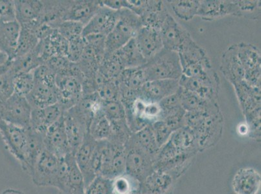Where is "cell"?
<instances>
[{"mask_svg": "<svg viewBox=\"0 0 261 194\" xmlns=\"http://www.w3.org/2000/svg\"><path fill=\"white\" fill-rule=\"evenodd\" d=\"M115 53L124 69L141 67L145 64L147 61L139 51L135 39L130 40Z\"/></svg>", "mask_w": 261, "mask_h": 194, "instance_id": "cell-32", "label": "cell"}, {"mask_svg": "<svg viewBox=\"0 0 261 194\" xmlns=\"http://www.w3.org/2000/svg\"><path fill=\"white\" fill-rule=\"evenodd\" d=\"M217 82L216 77L210 79H200L186 77L182 74L179 79V86L182 89L191 91L205 100L211 101H215V84Z\"/></svg>", "mask_w": 261, "mask_h": 194, "instance_id": "cell-25", "label": "cell"}, {"mask_svg": "<svg viewBox=\"0 0 261 194\" xmlns=\"http://www.w3.org/2000/svg\"><path fill=\"white\" fill-rule=\"evenodd\" d=\"M125 174L140 183L154 170V159L136 143L130 136L125 144Z\"/></svg>", "mask_w": 261, "mask_h": 194, "instance_id": "cell-3", "label": "cell"}, {"mask_svg": "<svg viewBox=\"0 0 261 194\" xmlns=\"http://www.w3.org/2000/svg\"><path fill=\"white\" fill-rule=\"evenodd\" d=\"M10 61L8 54L0 47V68L8 64Z\"/></svg>", "mask_w": 261, "mask_h": 194, "instance_id": "cell-54", "label": "cell"}, {"mask_svg": "<svg viewBox=\"0 0 261 194\" xmlns=\"http://www.w3.org/2000/svg\"><path fill=\"white\" fill-rule=\"evenodd\" d=\"M11 61L0 68V103L8 100L14 94L15 73L11 70Z\"/></svg>", "mask_w": 261, "mask_h": 194, "instance_id": "cell-41", "label": "cell"}, {"mask_svg": "<svg viewBox=\"0 0 261 194\" xmlns=\"http://www.w3.org/2000/svg\"><path fill=\"white\" fill-rule=\"evenodd\" d=\"M96 144L97 141L87 134L74 154L75 161L84 176L85 188L97 176L92 167Z\"/></svg>", "mask_w": 261, "mask_h": 194, "instance_id": "cell-16", "label": "cell"}, {"mask_svg": "<svg viewBox=\"0 0 261 194\" xmlns=\"http://www.w3.org/2000/svg\"><path fill=\"white\" fill-rule=\"evenodd\" d=\"M16 20L15 1L0 0V22L8 23Z\"/></svg>", "mask_w": 261, "mask_h": 194, "instance_id": "cell-51", "label": "cell"}, {"mask_svg": "<svg viewBox=\"0 0 261 194\" xmlns=\"http://www.w3.org/2000/svg\"><path fill=\"white\" fill-rule=\"evenodd\" d=\"M185 126L193 132L199 149L202 151L215 146L219 141L222 133L223 118L218 106L215 105L203 112H187Z\"/></svg>", "mask_w": 261, "mask_h": 194, "instance_id": "cell-1", "label": "cell"}, {"mask_svg": "<svg viewBox=\"0 0 261 194\" xmlns=\"http://www.w3.org/2000/svg\"><path fill=\"white\" fill-rule=\"evenodd\" d=\"M1 194H25L22 191L17 189L8 188L5 190Z\"/></svg>", "mask_w": 261, "mask_h": 194, "instance_id": "cell-55", "label": "cell"}, {"mask_svg": "<svg viewBox=\"0 0 261 194\" xmlns=\"http://www.w3.org/2000/svg\"><path fill=\"white\" fill-rule=\"evenodd\" d=\"M32 108L26 97L14 93L0 103V119L23 128L30 126Z\"/></svg>", "mask_w": 261, "mask_h": 194, "instance_id": "cell-5", "label": "cell"}, {"mask_svg": "<svg viewBox=\"0 0 261 194\" xmlns=\"http://www.w3.org/2000/svg\"><path fill=\"white\" fill-rule=\"evenodd\" d=\"M174 179L169 172L153 170L141 184V189L144 194H165Z\"/></svg>", "mask_w": 261, "mask_h": 194, "instance_id": "cell-26", "label": "cell"}, {"mask_svg": "<svg viewBox=\"0 0 261 194\" xmlns=\"http://www.w3.org/2000/svg\"><path fill=\"white\" fill-rule=\"evenodd\" d=\"M44 64L37 50V47L30 53L15 58L11 61V70L15 73L32 72L39 66Z\"/></svg>", "mask_w": 261, "mask_h": 194, "instance_id": "cell-37", "label": "cell"}, {"mask_svg": "<svg viewBox=\"0 0 261 194\" xmlns=\"http://www.w3.org/2000/svg\"><path fill=\"white\" fill-rule=\"evenodd\" d=\"M63 115V111L58 103L45 108L32 109L30 127L45 136L47 130Z\"/></svg>", "mask_w": 261, "mask_h": 194, "instance_id": "cell-18", "label": "cell"}, {"mask_svg": "<svg viewBox=\"0 0 261 194\" xmlns=\"http://www.w3.org/2000/svg\"><path fill=\"white\" fill-rule=\"evenodd\" d=\"M260 185V174L251 167L241 168L234 174L231 181L236 194H258Z\"/></svg>", "mask_w": 261, "mask_h": 194, "instance_id": "cell-17", "label": "cell"}, {"mask_svg": "<svg viewBox=\"0 0 261 194\" xmlns=\"http://www.w3.org/2000/svg\"><path fill=\"white\" fill-rule=\"evenodd\" d=\"M85 46H86V40L84 37L68 41L66 58L71 62H78L84 53Z\"/></svg>", "mask_w": 261, "mask_h": 194, "instance_id": "cell-49", "label": "cell"}, {"mask_svg": "<svg viewBox=\"0 0 261 194\" xmlns=\"http://www.w3.org/2000/svg\"><path fill=\"white\" fill-rule=\"evenodd\" d=\"M44 6L42 20L55 29L65 21L72 1H42Z\"/></svg>", "mask_w": 261, "mask_h": 194, "instance_id": "cell-28", "label": "cell"}, {"mask_svg": "<svg viewBox=\"0 0 261 194\" xmlns=\"http://www.w3.org/2000/svg\"><path fill=\"white\" fill-rule=\"evenodd\" d=\"M0 135L7 150L22 165L28 143V128L0 119Z\"/></svg>", "mask_w": 261, "mask_h": 194, "instance_id": "cell-8", "label": "cell"}, {"mask_svg": "<svg viewBox=\"0 0 261 194\" xmlns=\"http://www.w3.org/2000/svg\"><path fill=\"white\" fill-rule=\"evenodd\" d=\"M44 141L45 148L59 158L72 154L66 136L63 115L47 130Z\"/></svg>", "mask_w": 261, "mask_h": 194, "instance_id": "cell-10", "label": "cell"}, {"mask_svg": "<svg viewBox=\"0 0 261 194\" xmlns=\"http://www.w3.org/2000/svg\"><path fill=\"white\" fill-rule=\"evenodd\" d=\"M63 118L71 152L74 155L88 134L91 120L77 106L64 112Z\"/></svg>", "mask_w": 261, "mask_h": 194, "instance_id": "cell-6", "label": "cell"}, {"mask_svg": "<svg viewBox=\"0 0 261 194\" xmlns=\"http://www.w3.org/2000/svg\"><path fill=\"white\" fill-rule=\"evenodd\" d=\"M177 53L182 69L208 59L205 49L197 44L191 37L184 42Z\"/></svg>", "mask_w": 261, "mask_h": 194, "instance_id": "cell-31", "label": "cell"}, {"mask_svg": "<svg viewBox=\"0 0 261 194\" xmlns=\"http://www.w3.org/2000/svg\"><path fill=\"white\" fill-rule=\"evenodd\" d=\"M137 47L144 57L148 60L163 48L160 30L142 27L135 38Z\"/></svg>", "mask_w": 261, "mask_h": 194, "instance_id": "cell-19", "label": "cell"}, {"mask_svg": "<svg viewBox=\"0 0 261 194\" xmlns=\"http://www.w3.org/2000/svg\"><path fill=\"white\" fill-rule=\"evenodd\" d=\"M119 86L132 91H139L146 82L142 67L127 68L123 70L117 80Z\"/></svg>", "mask_w": 261, "mask_h": 194, "instance_id": "cell-34", "label": "cell"}, {"mask_svg": "<svg viewBox=\"0 0 261 194\" xmlns=\"http://www.w3.org/2000/svg\"><path fill=\"white\" fill-rule=\"evenodd\" d=\"M238 8L239 16L245 14H252L254 11H260V2L258 1H234Z\"/></svg>", "mask_w": 261, "mask_h": 194, "instance_id": "cell-52", "label": "cell"}, {"mask_svg": "<svg viewBox=\"0 0 261 194\" xmlns=\"http://www.w3.org/2000/svg\"><path fill=\"white\" fill-rule=\"evenodd\" d=\"M179 80H152L145 83L139 90V96L147 101L160 103L166 97L176 93L179 89Z\"/></svg>", "mask_w": 261, "mask_h": 194, "instance_id": "cell-13", "label": "cell"}, {"mask_svg": "<svg viewBox=\"0 0 261 194\" xmlns=\"http://www.w3.org/2000/svg\"><path fill=\"white\" fill-rule=\"evenodd\" d=\"M88 134L96 141L108 140L111 134V124L103 112L92 117Z\"/></svg>", "mask_w": 261, "mask_h": 194, "instance_id": "cell-35", "label": "cell"}, {"mask_svg": "<svg viewBox=\"0 0 261 194\" xmlns=\"http://www.w3.org/2000/svg\"><path fill=\"white\" fill-rule=\"evenodd\" d=\"M16 20L20 27H34L42 22L44 6L39 0H16Z\"/></svg>", "mask_w": 261, "mask_h": 194, "instance_id": "cell-14", "label": "cell"}, {"mask_svg": "<svg viewBox=\"0 0 261 194\" xmlns=\"http://www.w3.org/2000/svg\"><path fill=\"white\" fill-rule=\"evenodd\" d=\"M124 70L122 62L115 53L106 54L101 61L98 72L109 80H117Z\"/></svg>", "mask_w": 261, "mask_h": 194, "instance_id": "cell-38", "label": "cell"}, {"mask_svg": "<svg viewBox=\"0 0 261 194\" xmlns=\"http://www.w3.org/2000/svg\"><path fill=\"white\" fill-rule=\"evenodd\" d=\"M100 3L102 6L113 11H118L127 8V0H102Z\"/></svg>", "mask_w": 261, "mask_h": 194, "instance_id": "cell-53", "label": "cell"}, {"mask_svg": "<svg viewBox=\"0 0 261 194\" xmlns=\"http://www.w3.org/2000/svg\"><path fill=\"white\" fill-rule=\"evenodd\" d=\"M103 102L120 101V91L117 80H106L99 86L97 91Z\"/></svg>", "mask_w": 261, "mask_h": 194, "instance_id": "cell-44", "label": "cell"}, {"mask_svg": "<svg viewBox=\"0 0 261 194\" xmlns=\"http://www.w3.org/2000/svg\"><path fill=\"white\" fill-rule=\"evenodd\" d=\"M34 79V87L26 96L32 109L45 108L58 103L56 75Z\"/></svg>", "mask_w": 261, "mask_h": 194, "instance_id": "cell-7", "label": "cell"}, {"mask_svg": "<svg viewBox=\"0 0 261 194\" xmlns=\"http://www.w3.org/2000/svg\"><path fill=\"white\" fill-rule=\"evenodd\" d=\"M103 112L109 122L126 119L124 106L120 101L103 102Z\"/></svg>", "mask_w": 261, "mask_h": 194, "instance_id": "cell-47", "label": "cell"}, {"mask_svg": "<svg viewBox=\"0 0 261 194\" xmlns=\"http://www.w3.org/2000/svg\"><path fill=\"white\" fill-rule=\"evenodd\" d=\"M182 108L187 112H203L216 105L215 101L205 100L197 94L180 87L178 90Z\"/></svg>", "mask_w": 261, "mask_h": 194, "instance_id": "cell-33", "label": "cell"}, {"mask_svg": "<svg viewBox=\"0 0 261 194\" xmlns=\"http://www.w3.org/2000/svg\"><path fill=\"white\" fill-rule=\"evenodd\" d=\"M68 164V171L63 186L59 194H85V184L84 176L75 161L74 155L65 157Z\"/></svg>", "mask_w": 261, "mask_h": 194, "instance_id": "cell-22", "label": "cell"}, {"mask_svg": "<svg viewBox=\"0 0 261 194\" xmlns=\"http://www.w3.org/2000/svg\"><path fill=\"white\" fill-rule=\"evenodd\" d=\"M119 14V11H113L101 5L93 17L84 26L83 37L92 35L108 36L115 27Z\"/></svg>", "mask_w": 261, "mask_h": 194, "instance_id": "cell-12", "label": "cell"}, {"mask_svg": "<svg viewBox=\"0 0 261 194\" xmlns=\"http://www.w3.org/2000/svg\"><path fill=\"white\" fill-rule=\"evenodd\" d=\"M85 194H113V179L96 176L85 188Z\"/></svg>", "mask_w": 261, "mask_h": 194, "instance_id": "cell-45", "label": "cell"}, {"mask_svg": "<svg viewBox=\"0 0 261 194\" xmlns=\"http://www.w3.org/2000/svg\"><path fill=\"white\" fill-rule=\"evenodd\" d=\"M228 15H238L234 1H200L197 16L203 20H213Z\"/></svg>", "mask_w": 261, "mask_h": 194, "instance_id": "cell-21", "label": "cell"}, {"mask_svg": "<svg viewBox=\"0 0 261 194\" xmlns=\"http://www.w3.org/2000/svg\"><path fill=\"white\" fill-rule=\"evenodd\" d=\"M132 138L142 149H143L148 154L155 160L156 155L160 148L156 143L155 136L150 126L135 132L132 135Z\"/></svg>", "mask_w": 261, "mask_h": 194, "instance_id": "cell-36", "label": "cell"}, {"mask_svg": "<svg viewBox=\"0 0 261 194\" xmlns=\"http://www.w3.org/2000/svg\"><path fill=\"white\" fill-rule=\"evenodd\" d=\"M141 183L126 174L113 179V194H135Z\"/></svg>", "mask_w": 261, "mask_h": 194, "instance_id": "cell-42", "label": "cell"}, {"mask_svg": "<svg viewBox=\"0 0 261 194\" xmlns=\"http://www.w3.org/2000/svg\"><path fill=\"white\" fill-rule=\"evenodd\" d=\"M60 166V158L46 148L38 158L30 176L33 183L40 187H54L57 189Z\"/></svg>", "mask_w": 261, "mask_h": 194, "instance_id": "cell-4", "label": "cell"}, {"mask_svg": "<svg viewBox=\"0 0 261 194\" xmlns=\"http://www.w3.org/2000/svg\"><path fill=\"white\" fill-rule=\"evenodd\" d=\"M163 48L178 52L191 35L168 14L160 29Z\"/></svg>", "mask_w": 261, "mask_h": 194, "instance_id": "cell-15", "label": "cell"}, {"mask_svg": "<svg viewBox=\"0 0 261 194\" xmlns=\"http://www.w3.org/2000/svg\"><path fill=\"white\" fill-rule=\"evenodd\" d=\"M40 40L33 30L21 27L16 46L15 58L25 55L36 48ZM14 58V59H15Z\"/></svg>", "mask_w": 261, "mask_h": 194, "instance_id": "cell-39", "label": "cell"}, {"mask_svg": "<svg viewBox=\"0 0 261 194\" xmlns=\"http://www.w3.org/2000/svg\"><path fill=\"white\" fill-rule=\"evenodd\" d=\"M44 135L38 133L28 127V143L26 146L24 160L21 167L23 171L30 175L38 158L45 150Z\"/></svg>", "mask_w": 261, "mask_h": 194, "instance_id": "cell-24", "label": "cell"}, {"mask_svg": "<svg viewBox=\"0 0 261 194\" xmlns=\"http://www.w3.org/2000/svg\"><path fill=\"white\" fill-rule=\"evenodd\" d=\"M101 7L100 0H72L65 21H73L84 26L91 20Z\"/></svg>", "mask_w": 261, "mask_h": 194, "instance_id": "cell-23", "label": "cell"}, {"mask_svg": "<svg viewBox=\"0 0 261 194\" xmlns=\"http://www.w3.org/2000/svg\"><path fill=\"white\" fill-rule=\"evenodd\" d=\"M68 41L55 29L49 36L40 40L37 50L44 63L54 56H66L67 54Z\"/></svg>", "mask_w": 261, "mask_h": 194, "instance_id": "cell-20", "label": "cell"}, {"mask_svg": "<svg viewBox=\"0 0 261 194\" xmlns=\"http://www.w3.org/2000/svg\"><path fill=\"white\" fill-rule=\"evenodd\" d=\"M168 2L177 17L185 21L191 20L197 16L200 4V1L190 0H175Z\"/></svg>", "mask_w": 261, "mask_h": 194, "instance_id": "cell-40", "label": "cell"}, {"mask_svg": "<svg viewBox=\"0 0 261 194\" xmlns=\"http://www.w3.org/2000/svg\"><path fill=\"white\" fill-rule=\"evenodd\" d=\"M146 82L156 80H179L182 70L177 52L163 48L142 66Z\"/></svg>", "mask_w": 261, "mask_h": 194, "instance_id": "cell-2", "label": "cell"}, {"mask_svg": "<svg viewBox=\"0 0 261 194\" xmlns=\"http://www.w3.org/2000/svg\"><path fill=\"white\" fill-rule=\"evenodd\" d=\"M58 104L63 113L74 107L83 96L82 84L78 78L71 75H56Z\"/></svg>", "mask_w": 261, "mask_h": 194, "instance_id": "cell-9", "label": "cell"}, {"mask_svg": "<svg viewBox=\"0 0 261 194\" xmlns=\"http://www.w3.org/2000/svg\"><path fill=\"white\" fill-rule=\"evenodd\" d=\"M35 79L33 73H19L14 76V93L26 97L34 87Z\"/></svg>", "mask_w": 261, "mask_h": 194, "instance_id": "cell-43", "label": "cell"}, {"mask_svg": "<svg viewBox=\"0 0 261 194\" xmlns=\"http://www.w3.org/2000/svg\"><path fill=\"white\" fill-rule=\"evenodd\" d=\"M168 14L163 1H147L145 11L140 18L143 27L160 30Z\"/></svg>", "mask_w": 261, "mask_h": 194, "instance_id": "cell-29", "label": "cell"}, {"mask_svg": "<svg viewBox=\"0 0 261 194\" xmlns=\"http://www.w3.org/2000/svg\"><path fill=\"white\" fill-rule=\"evenodd\" d=\"M150 126L160 148L167 143L173 132H174L162 120H158V121L153 123L152 124L150 125Z\"/></svg>", "mask_w": 261, "mask_h": 194, "instance_id": "cell-48", "label": "cell"}, {"mask_svg": "<svg viewBox=\"0 0 261 194\" xmlns=\"http://www.w3.org/2000/svg\"><path fill=\"white\" fill-rule=\"evenodd\" d=\"M20 30V25L16 21L8 23L0 22V47L6 52L11 60L15 57Z\"/></svg>", "mask_w": 261, "mask_h": 194, "instance_id": "cell-30", "label": "cell"}, {"mask_svg": "<svg viewBox=\"0 0 261 194\" xmlns=\"http://www.w3.org/2000/svg\"><path fill=\"white\" fill-rule=\"evenodd\" d=\"M238 56L245 73L244 80L251 87L259 84L260 55L255 47L250 44L237 45Z\"/></svg>", "mask_w": 261, "mask_h": 194, "instance_id": "cell-11", "label": "cell"}, {"mask_svg": "<svg viewBox=\"0 0 261 194\" xmlns=\"http://www.w3.org/2000/svg\"><path fill=\"white\" fill-rule=\"evenodd\" d=\"M84 25L82 23L73 21H64L57 30L65 39L70 40L83 37Z\"/></svg>", "mask_w": 261, "mask_h": 194, "instance_id": "cell-46", "label": "cell"}, {"mask_svg": "<svg viewBox=\"0 0 261 194\" xmlns=\"http://www.w3.org/2000/svg\"><path fill=\"white\" fill-rule=\"evenodd\" d=\"M71 61L66 56H57L49 58L45 62L56 75H66L69 70Z\"/></svg>", "mask_w": 261, "mask_h": 194, "instance_id": "cell-50", "label": "cell"}, {"mask_svg": "<svg viewBox=\"0 0 261 194\" xmlns=\"http://www.w3.org/2000/svg\"><path fill=\"white\" fill-rule=\"evenodd\" d=\"M222 72L234 84L244 81L245 73L239 58L237 45L230 47L223 54Z\"/></svg>", "mask_w": 261, "mask_h": 194, "instance_id": "cell-27", "label": "cell"}]
</instances>
